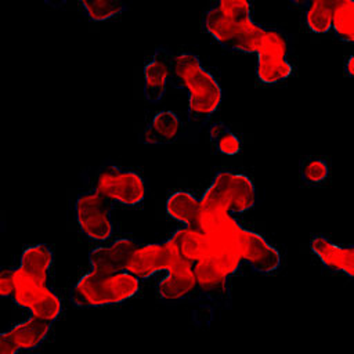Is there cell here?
<instances>
[{
	"instance_id": "25",
	"label": "cell",
	"mask_w": 354,
	"mask_h": 354,
	"mask_svg": "<svg viewBox=\"0 0 354 354\" xmlns=\"http://www.w3.org/2000/svg\"><path fill=\"white\" fill-rule=\"evenodd\" d=\"M14 290L12 267H0V297L11 299Z\"/></svg>"
},
{
	"instance_id": "2",
	"label": "cell",
	"mask_w": 354,
	"mask_h": 354,
	"mask_svg": "<svg viewBox=\"0 0 354 354\" xmlns=\"http://www.w3.org/2000/svg\"><path fill=\"white\" fill-rule=\"evenodd\" d=\"M169 83L187 93L188 119L198 126L206 124L223 98L220 84L205 69L199 58L189 51L171 53Z\"/></svg>"
},
{
	"instance_id": "28",
	"label": "cell",
	"mask_w": 354,
	"mask_h": 354,
	"mask_svg": "<svg viewBox=\"0 0 354 354\" xmlns=\"http://www.w3.org/2000/svg\"><path fill=\"white\" fill-rule=\"evenodd\" d=\"M68 0H44V3L51 8H62Z\"/></svg>"
},
{
	"instance_id": "16",
	"label": "cell",
	"mask_w": 354,
	"mask_h": 354,
	"mask_svg": "<svg viewBox=\"0 0 354 354\" xmlns=\"http://www.w3.org/2000/svg\"><path fill=\"white\" fill-rule=\"evenodd\" d=\"M53 324L54 322L39 318L36 315H29L28 319L17 324L7 332L19 351L35 350L48 337L53 329Z\"/></svg>"
},
{
	"instance_id": "21",
	"label": "cell",
	"mask_w": 354,
	"mask_h": 354,
	"mask_svg": "<svg viewBox=\"0 0 354 354\" xmlns=\"http://www.w3.org/2000/svg\"><path fill=\"white\" fill-rule=\"evenodd\" d=\"M209 136L214 148L224 155H236L242 149L241 140L224 122L213 123L209 129Z\"/></svg>"
},
{
	"instance_id": "23",
	"label": "cell",
	"mask_w": 354,
	"mask_h": 354,
	"mask_svg": "<svg viewBox=\"0 0 354 354\" xmlns=\"http://www.w3.org/2000/svg\"><path fill=\"white\" fill-rule=\"evenodd\" d=\"M127 6V0H90L82 7L90 19L100 22L122 14Z\"/></svg>"
},
{
	"instance_id": "14",
	"label": "cell",
	"mask_w": 354,
	"mask_h": 354,
	"mask_svg": "<svg viewBox=\"0 0 354 354\" xmlns=\"http://www.w3.org/2000/svg\"><path fill=\"white\" fill-rule=\"evenodd\" d=\"M167 242L174 249L178 259L194 264L196 260L207 256L205 235L196 227H181L176 230Z\"/></svg>"
},
{
	"instance_id": "7",
	"label": "cell",
	"mask_w": 354,
	"mask_h": 354,
	"mask_svg": "<svg viewBox=\"0 0 354 354\" xmlns=\"http://www.w3.org/2000/svg\"><path fill=\"white\" fill-rule=\"evenodd\" d=\"M178 260L181 259H178L167 239L159 243H140L130 254L126 271L138 279H147L160 271H167Z\"/></svg>"
},
{
	"instance_id": "15",
	"label": "cell",
	"mask_w": 354,
	"mask_h": 354,
	"mask_svg": "<svg viewBox=\"0 0 354 354\" xmlns=\"http://www.w3.org/2000/svg\"><path fill=\"white\" fill-rule=\"evenodd\" d=\"M54 253L47 245H33L26 248L21 257L18 267L25 271L35 281L51 286V268Z\"/></svg>"
},
{
	"instance_id": "3",
	"label": "cell",
	"mask_w": 354,
	"mask_h": 354,
	"mask_svg": "<svg viewBox=\"0 0 354 354\" xmlns=\"http://www.w3.org/2000/svg\"><path fill=\"white\" fill-rule=\"evenodd\" d=\"M141 289V279L127 271L105 272L90 270L83 274L69 292L76 307H106L127 301Z\"/></svg>"
},
{
	"instance_id": "26",
	"label": "cell",
	"mask_w": 354,
	"mask_h": 354,
	"mask_svg": "<svg viewBox=\"0 0 354 354\" xmlns=\"http://www.w3.org/2000/svg\"><path fill=\"white\" fill-rule=\"evenodd\" d=\"M19 348L15 346L8 332L0 333V354H18Z\"/></svg>"
},
{
	"instance_id": "1",
	"label": "cell",
	"mask_w": 354,
	"mask_h": 354,
	"mask_svg": "<svg viewBox=\"0 0 354 354\" xmlns=\"http://www.w3.org/2000/svg\"><path fill=\"white\" fill-rule=\"evenodd\" d=\"M203 29L224 48L245 54H257L256 73L267 84L281 83L292 73L290 39L277 26H266L253 19L235 24L225 19L212 6L203 12Z\"/></svg>"
},
{
	"instance_id": "9",
	"label": "cell",
	"mask_w": 354,
	"mask_h": 354,
	"mask_svg": "<svg viewBox=\"0 0 354 354\" xmlns=\"http://www.w3.org/2000/svg\"><path fill=\"white\" fill-rule=\"evenodd\" d=\"M196 289H199L210 301L224 306L230 301V278L220 266L205 256L192 264Z\"/></svg>"
},
{
	"instance_id": "5",
	"label": "cell",
	"mask_w": 354,
	"mask_h": 354,
	"mask_svg": "<svg viewBox=\"0 0 354 354\" xmlns=\"http://www.w3.org/2000/svg\"><path fill=\"white\" fill-rule=\"evenodd\" d=\"M12 301L26 308L30 315L54 322L62 313V300L50 285H43L29 277L18 266L12 267Z\"/></svg>"
},
{
	"instance_id": "19",
	"label": "cell",
	"mask_w": 354,
	"mask_h": 354,
	"mask_svg": "<svg viewBox=\"0 0 354 354\" xmlns=\"http://www.w3.org/2000/svg\"><path fill=\"white\" fill-rule=\"evenodd\" d=\"M330 29L344 43H354V0H333Z\"/></svg>"
},
{
	"instance_id": "13",
	"label": "cell",
	"mask_w": 354,
	"mask_h": 354,
	"mask_svg": "<svg viewBox=\"0 0 354 354\" xmlns=\"http://www.w3.org/2000/svg\"><path fill=\"white\" fill-rule=\"evenodd\" d=\"M171 51L158 47L144 68V97L149 102H159L166 91L170 76Z\"/></svg>"
},
{
	"instance_id": "8",
	"label": "cell",
	"mask_w": 354,
	"mask_h": 354,
	"mask_svg": "<svg viewBox=\"0 0 354 354\" xmlns=\"http://www.w3.org/2000/svg\"><path fill=\"white\" fill-rule=\"evenodd\" d=\"M239 257L242 263L260 274H272L282 264L279 250L260 234L243 225L239 231Z\"/></svg>"
},
{
	"instance_id": "29",
	"label": "cell",
	"mask_w": 354,
	"mask_h": 354,
	"mask_svg": "<svg viewBox=\"0 0 354 354\" xmlns=\"http://www.w3.org/2000/svg\"><path fill=\"white\" fill-rule=\"evenodd\" d=\"M289 1H290L295 7H299V8H300L301 4H303V0H289Z\"/></svg>"
},
{
	"instance_id": "11",
	"label": "cell",
	"mask_w": 354,
	"mask_h": 354,
	"mask_svg": "<svg viewBox=\"0 0 354 354\" xmlns=\"http://www.w3.org/2000/svg\"><path fill=\"white\" fill-rule=\"evenodd\" d=\"M196 289L192 264L178 260L158 282L156 293L165 301H177L188 297Z\"/></svg>"
},
{
	"instance_id": "17",
	"label": "cell",
	"mask_w": 354,
	"mask_h": 354,
	"mask_svg": "<svg viewBox=\"0 0 354 354\" xmlns=\"http://www.w3.org/2000/svg\"><path fill=\"white\" fill-rule=\"evenodd\" d=\"M180 133V118L171 111H160L144 129L142 141L148 145H166L176 141Z\"/></svg>"
},
{
	"instance_id": "27",
	"label": "cell",
	"mask_w": 354,
	"mask_h": 354,
	"mask_svg": "<svg viewBox=\"0 0 354 354\" xmlns=\"http://www.w3.org/2000/svg\"><path fill=\"white\" fill-rule=\"evenodd\" d=\"M344 71L348 75V77L354 76V55L348 57V59L346 62V66H344Z\"/></svg>"
},
{
	"instance_id": "22",
	"label": "cell",
	"mask_w": 354,
	"mask_h": 354,
	"mask_svg": "<svg viewBox=\"0 0 354 354\" xmlns=\"http://www.w3.org/2000/svg\"><path fill=\"white\" fill-rule=\"evenodd\" d=\"M329 176V162L324 156H307L300 165V178L306 185H319Z\"/></svg>"
},
{
	"instance_id": "30",
	"label": "cell",
	"mask_w": 354,
	"mask_h": 354,
	"mask_svg": "<svg viewBox=\"0 0 354 354\" xmlns=\"http://www.w3.org/2000/svg\"><path fill=\"white\" fill-rule=\"evenodd\" d=\"M79 1H80V4L83 6V4H86V3H87V1H90V0H79Z\"/></svg>"
},
{
	"instance_id": "18",
	"label": "cell",
	"mask_w": 354,
	"mask_h": 354,
	"mask_svg": "<svg viewBox=\"0 0 354 354\" xmlns=\"http://www.w3.org/2000/svg\"><path fill=\"white\" fill-rule=\"evenodd\" d=\"M199 198L185 189L173 192L166 202L167 214L184 227H196L199 218Z\"/></svg>"
},
{
	"instance_id": "20",
	"label": "cell",
	"mask_w": 354,
	"mask_h": 354,
	"mask_svg": "<svg viewBox=\"0 0 354 354\" xmlns=\"http://www.w3.org/2000/svg\"><path fill=\"white\" fill-rule=\"evenodd\" d=\"M333 0H303L301 10L306 26L314 33H328L330 30Z\"/></svg>"
},
{
	"instance_id": "6",
	"label": "cell",
	"mask_w": 354,
	"mask_h": 354,
	"mask_svg": "<svg viewBox=\"0 0 354 354\" xmlns=\"http://www.w3.org/2000/svg\"><path fill=\"white\" fill-rule=\"evenodd\" d=\"M113 203L86 189L75 201V217L82 234L94 242H108L115 234Z\"/></svg>"
},
{
	"instance_id": "4",
	"label": "cell",
	"mask_w": 354,
	"mask_h": 354,
	"mask_svg": "<svg viewBox=\"0 0 354 354\" xmlns=\"http://www.w3.org/2000/svg\"><path fill=\"white\" fill-rule=\"evenodd\" d=\"M87 189L102 195L113 205L131 207L144 201L147 183L140 171L108 163L90 174Z\"/></svg>"
},
{
	"instance_id": "24",
	"label": "cell",
	"mask_w": 354,
	"mask_h": 354,
	"mask_svg": "<svg viewBox=\"0 0 354 354\" xmlns=\"http://www.w3.org/2000/svg\"><path fill=\"white\" fill-rule=\"evenodd\" d=\"M212 7L225 19L235 24L252 19V0H216Z\"/></svg>"
},
{
	"instance_id": "10",
	"label": "cell",
	"mask_w": 354,
	"mask_h": 354,
	"mask_svg": "<svg viewBox=\"0 0 354 354\" xmlns=\"http://www.w3.org/2000/svg\"><path fill=\"white\" fill-rule=\"evenodd\" d=\"M140 242L131 236H120L94 248L88 254L91 270L105 272L126 271L127 261Z\"/></svg>"
},
{
	"instance_id": "12",
	"label": "cell",
	"mask_w": 354,
	"mask_h": 354,
	"mask_svg": "<svg viewBox=\"0 0 354 354\" xmlns=\"http://www.w3.org/2000/svg\"><path fill=\"white\" fill-rule=\"evenodd\" d=\"M313 253L330 271L354 278V248L353 245L339 246L324 235H315L310 241Z\"/></svg>"
},
{
	"instance_id": "31",
	"label": "cell",
	"mask_w": 354,
	"mask_h": 354,
	"mask_svg": "<svg viewBox=\"0 0 354 354\" xmlns=\"http://www.w3.org/2000/svg\"><path fill=\"white\" fill-rule=\"evenodd\" d=\"M0 227H1V220H0Z\"/></svg>"
}]
</instances>
